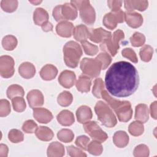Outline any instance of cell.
I'll return each instance as SVG.
<instances>
[{
    "label": "cell",
    "mask_w": 157,
    "mask_h": 157,
    "mask_svg": "<svg viewBox=\"0 0 157 157\" xmlns=\"http://www.w3.org/2000/svg\"><path fill=\"white\" fill-rule=\"evenodd\" d=\"M139 84L136 68L130 63L121 61L114 63L105 76V87L112 96L125 98L132 94Z\"/></svg>",
    "instance_id": "6da1fadb"
},
{
    "label": "cell",
    "mask_w": 157,
    "mask_h": 157,
    "mask_svg": "<svg viewBox=\"0 0 157 157\" xmlns=\"http://www.w3.org/2000/svg\"><path fill=\"white\" fill-rule=\"evenodd\" d=\"M63 54L66 65L71 68H75L82 55V50L77 42L71 40L64 45Z\"/></svg>",
    "instance_id": "7a4b0ae2"
},
{
    "label": "cell",
    "mask_w": 157,
    "mask_h": 157,
    "mask_svg": "<svg viewBox=\"0 0 157 157\" xmlns=\"http://www.w3.org/2000/svg\"><path fill=\"white\" fill-rule=\"evenodd\" d=\"M98 119L101 123L108 128H112L117 123V120L109 106L102 101H98L94 107Z\"/></svg>",
    "instance_id": "3957f363"
},
{
    "label": "cell",
    "mask_w": 157,
    "mask_h": 157,
    "mask_svg": "<svg viewBox=\"0 0 157 157\" xmlns=\"http://www.w3.org/2000/svg\"><path fill=\"white\" fill-rule=\"evenodd\" d=\"M70 3L80 11V17L85 23L92 25L96 20V12L90 1H71Z\"/></svg>",
    "instance_id": "277c9868"
},
{
    "label": "cell",
    "mask_w": 157,
    "mask_h": 157,
    "mask_svg": "<svg viewBox=\"0 0 157 157\" xmlns=\"http://www.w3.org/2000/svg\"><path fill=\"white\" fill-rule=\"evenodd\" d=\"M124 37V34L123 31L121 29H117L109 38L101 43L99 46L100 49L104 52L110 54L111 56H114L120 48V41L123 39Z\"/></svg>",
    "instance_id": "5b68a950"
},
{
    "label": "cell",
    "mask_w": 157,
    "mask_h": 157,
    "mask_svg": "<svg viewBox=\"0 0 157 157\" xmlns=\"http://www.w3.org/2000/svg\"><path fill=\"white\" fill-rule=\"evenodd\" d=\"M80 69L85 74L90 78L98 77L102 69V64L96 58H84L80 62Z\"/></svg>",
    "instance_id": "8992f818"
},
{
    "label": "cell",
    "mask_w": 157,
    "mask_h": 157,
    "mask_svg": "<svg viewBox=\"0 0 157 157\" xmlns=\"http://www.w3.org/2000/svg\"><path fill=\"white\" fill-rule=\"evenodd\" d=\"M85 131L90 135L93 140L98 141L101 143L105 142L107 138V134L100 128L96 121H88L83 124Z\"/></svg>",
    "instance_id": "52a82bcc"
},
{
    "label": "cell",
    "mask_w": 157,
    "mask_h": 157,
    "mask_svg": "<svg viewBox=\"0 0 157 157\" xmlns=\"http://www.w3.org/2000/svg\"><path fill=\"white\" fill-rule=\"evenodd\" d=\"M124 20V12L122 10L107 13L103 18V24L108 29H115L118 23H123Z\"/></svg>",
    "instance_id": "ba28073f"
},
{
    "label": "cell",
    "mask_w": 157,
    "mask_h": 157,
    "mask_svg": "<svg viewBox=\"0 0 157 157\" xmlns=\"http://www.w3.org/2000/svg\"><path fill=\"white\" fill-rule=\"evenodd\" d=\"M15 61L12 57L9 55H2L0 57V74L1 77L7 78L12 77L15 72Z\"/></svg>",
    "instance_id": "9c48e42d"
},
{
    "label": "cell",
    "mask_w": 157,
    "mask_h": 157,
    "mask_svg": "<svg viewBox=\"0 0 157 157\" xmlns=\"http://www.w3.org/2000/svg\"><path fill=\"white\" fill-rule=\"evenodd\" d=\"M118 119L121 122L129 121L132 115V109L129 101H122L121 103L114 109Z\"/></svg>",
    "instance_id": "30bf717a"
},
{
    "label": "cell",
    "mask_w": 157,
    "mask_h": 157,
    "mask_svg": "<svg viewBox=\"0 0 157 157\" xmlns=\"http://www.w3.org/2000/svg\"><path fill=\"white\" fill-rule=\"evenodd\" d=\"M26 98L29 107L32 109L40 107L44 102V95L39 90H31L28 93Z\"/></svg>",
    "instance_id": "8fae6325"
},
{
    "label": "cell",
    "mask_w": 157,
    "mask_h": 157,
    "mask_svg": "<svg viewBox=\"0 0 157 157\" xmlns=\"http://www.w3.org/2000/svg\"><path fill=\"white\" fill-rule=\"evenodd\" d=\"M76 81V75L73 71L64 70L61 72L58 77L59 84L66 88H70L74 85Z\"/></svg>",
    "instance_id": "7c38bea8"
},
{
    "label": "cell",
    "mask_w": 157,
    "mask_h": 157,
    "mask_svg": "<svg viewBox=\"0 0 157 157\" xmlns=\"http://www.w3.org/2000/svg\"><path fill=\"white\" fill-rule=\"evenodd\" d=\"M112 35L111 32L106 31L102 28L91 29L90 30V39L95 43H102Z\"/></svg>",
    "instance_id": "4fadbf2b"
},
{
    "label": "cell",
    "mask_w": 157,
    "mask_h": 157,
    "mask_svg": "<svg viewBox=\"0 0 157 157\" xmlns=\"http://www.w3.org/2000/svg\"><path fill=\"white\" fill-rule=\"evenodd\" d=\"M33 109L34 118L40 123H48L53 119L52 112L45 108L36 107Z\"/></svg>",
    "instance_id": "5bb4252c"
},
{
    "label": "cell",
    "mask_w": 157,
    "mask_h": 157,
    "mask_svg": "<svg viewBox=\"0 0 157 157\" xmlns=\"http://www.w3.org/2000/svg\"><path fill=\"white\" fill-rule=\"evenodd\" d=\"M124 20L130 27L137 28L142 25L143 17L136 12L126 11L124 12Z\"/></svg>",
    "instance_id": "9a60e30c"
},
{
    "label": "cell",
    "mask_w": 157,
    "mask_h": 157,
    "mask_svg": "<svg viewBox=\"0 0 157 157\" xmlns=\"http://www.w3.org/2000/svg\"><path fill=\"white\" fill-rule=\"evenodd\" d=\"M74 29V25L71 22L67 21H62L56 26V31L57 34L64 37H70Z\"/></svg>",
    "instance_id": "2e32d148"
},
{
    "label": "cell",
    "mask_w": 157,
    "mask_h": 157,
    "mask_svg": "<svg viewBox=\"0 0 157 157\" xmlns=\"http://www.w3.org/2000/svg\"><path fill=\"white\" fill-rule=\"evenodd\" d=\"M77 121L80 123L84 124L91 120L93 117L91 109L87 105H82L76 111Z\"/></svg>",
    "instance_id": "e0dca14e"
},
{
    "label": "cell",
    "mask_w": 157,
    "mask_h": 157,
    "mask_svg": "<svg viewBox=\"0 0 157 157\" xmlns=\"http://www.w3.org/2000/svg\"><path fill=\"white\" fill-rule=\"evenodd\" d=\"M77 10L69 2L64 3L61 6V15L64 21L74 20L77 17Z\"/></svg>",
    "instance_id": "ac0fdd59"
},
{
    "label": "cell",
    "mask_w": 157,
    "mask_h": 157,
    "mask_svg": "<svg viewBox=\"0 0 157 157\" xmlns=\"http://www.w3.org/2000/svg\"><path fill=\"white\" fill-rule=\"evenodd\" d=\"M20 75L26 79H29L33 77L36 74V68L33 64L29 62H24L21 63L18 67Z\"/></svg>",
    "instance_id": "d6986e66"
},
{
    "label": "cell",
    "mask_w": 157,
    "mask_h": 157,
    "mask_svg": "<svg viewBox=\"0 0 157 157\" xmlns=\"http://www.w3.org/2000/svg\"><path fill=\"white\" fill-rule=\"evenodd\" d=\"M39 74L43 80H51L57 75L58 69L54 65L47 64L42 67Z\"/></svg>",
    "instance_id": "ffe728a7"
},
{
    "label": "cell",
    "mask_w": 157,
    "mask_h": 157,
    "mask_svg": "<svg viewBox=\"0 0 157 157\" xmlns=\"http://www.w3.org/2000/svg\"><path fill=\"white\" fill-rule=\"evenodd\" d=\"M72 34L77 41L82 42L89 38L90 30H88L85 25H80L74 28Z\"/></svg>",
    "instance_id": "44dd1931"
},
{
    "label": "cell",
    "mask_w": 157,
    "mask_h": 157,
    "mask_svg": "<svg viewBox=\"0 0 157 157\" xmlns=\"http://www.w3.org/2000/svg\"><path fill=\"white\" fill-rule=\"evenodd\" d=\"M56 119L59 124L64 126H71L75 121L73 113L68 110H62L58 114Z\"/></svg>",
    "instance_id": "7402d4cb"
},
{
    "label": "cell",
    "mask_w": 157,
    "mask_h": 157,
    "mask_svg": "<svg viewBox=\"0 0 157 157\" xmlns=\"http://www.w3.org/2000/svg\"><path fill=\"white\" fill-rule=\"evenodd\" d=\"M124 8L127 11L131 12L134 10L144 11L148 6L147 1H124Z\"/></svg>",
    "instance_id": "603a6c76"
},
{
    "label": "cell",
    "mask_w": 157,
    "mask_h": 157,
    "mask_svg": "<svg viewBox=\"0 0 157 157\" xmlns=\"http://www.w3.org/2000/svg\"><path fill=\"white\" fill-rule=\"evenodd\" d=\"M149 118L148 107L145 104H139L136 107L135 119L142 123L147 122Z\"/></svg>",
    "instance_id": "cb8c5ba5"
},
{
    "label": "cell",
    "mask_w": 157,
    "mask_h": 157,
    "mask_svg": "<svg viewBox=\"0 0 157 157\" xmlns=\"http://www.w3.org/2000/svg\"><path fill=\"white\" fill-rule=\"evenodd\" d=\"M75 85L78 91L82 93L88 92L91 85V78L85 74H82L79 76Z\"/></svg>",
    "instance_id": "d4e9b609"
},
{
    "label": "cell",
    "mask_w": 157,
    "mask_h": 157,
    "mask_svg": "<svg viewBox=\"0 0 157 157\" xmlns=\"http://www.w3.org/2000/svg\"><path fill=\"white\" fill-rule=\"evenodd\" d=\"M114 144L118 148L125 147L129 142V136L124 131H118L115 132L113 137Z\"/></svg>",
    "instance_id": "484cf974"
},
{
    "label": "cell",
    "mask_w": 157,
    "mask_h": 157,
    "mask_svg": "<svg viewBox=\"0 0 157 157\" xmlns=\"http://www.w3.org/2000/svg\"><path fill=\"white\" fill-rule=\"evenodd\" d=\"M49 18L48 12L42 7L37 8L33 13V20L36 25L41 26Z\"/></svg>",
    "instance_id": "4316f807"
},
{
    "label": "cell",
    "mask_w": 157,
    "mask_h": 157,
    "mask_svg": "<svg viewBox=\"0 0 157 157\" xmlns=\"http://www.w3.org/2000/svg\"><path fill=\"white\" fill-rule=\"evenodd\" d=\"M35 134L36 137L42 141H50L54 136L52 130L47 126H39L37 128Z\"/></svg>",
    "instance_id": "83f0119b"
},
{
    "label": "cell",
    "mask_w": 157,
    "mask_h": 157,
    "mask_svg": "<svg viewBox=\"0 0 157 157\" xmlns=\"http://www.w3.org/2000/svg\"><path fill=\"white\" fill-rule=\"evenodd\" d=\"M64 155V148L63 144L58 142L51 143L47 148L48 156H63Z\"/></svg>",
    "instance_id": "f1b7e54d"
},
{
    "label": "cell",
    "mask_w": 157,
    "mask_h": 157,
    "mask_svg": "<svg viewBox=\"0 0 157 157\" xmlns=\"http://www.w3.org/2000/svg\"><path fill=\"white\" fill-rule=\"evenodd\" d=\"M7 96L12 99L15 97L20 96L23 97L25 94V91L23 87L19 85L13 84L10 85L6 91Z\"/></svg>",
    "instance_id": "f546056e"
},
{
    "label": "cell",
    "mask_w": 157,
    "mask_h": 157,
    "mask_svg": "<svg viewBox=\"0 0 157 157\" xmlns=\"http://www.w3.org/2000/svg\"><path fill=\"white\" fill-rule=\"evenodd\" d=\"M18 41L13 35H7L4 36L2 40V45L3 48L8 51L13 50L17 45Z\"/></svg>",
    "instance_id": "4dcf8cb0"
},
{
    "label": "cell",
    "mask_w": 157,
    "mask_h": 157,
    "mask_svg": "<svg viewBox=\"0 0 157 157\" xmlns=\"http://www.w3.org/2000/svg\"><path fill=\"white\" fill-rule=\"evenodd\" d=\"M73 97L72 94L67 91H64L61 92L58 96L57 101L59 105L63 107H67L72 103Z\"/></svg>",
    "instance_id": "1f68e13d"
},
{
    "label": "cell",
    "mask_w": 157,
    "mask_h": 157,
    "mask_svg": "<svg viewBox=\"0 0 157 157\" xmlns=\"http://www.w3.org/2000/svg\"><path fill=\"white\" fill-rule=\"evenodd\" d=\"M128 131L132 136H139L143 134L144 131V126L142 123L139 121H135L129 125Z\"/></svg>",
    "instance_id": "d6a6232c"
},
{
    "label": "cell",
    "mask_w": 157,
    "mask_h": 157,
    "mask_svg": "<svg viewBox=\"0 0 157 157\" xmlns=\"http://www.w3.org/2000/svg\"><path fill=\"white\" fill-rule=\"evenodd\" d=\"M58 139L64 143H69L72 141L74 137V134L69 129H62L57 134Z\"/></svg>",
    "instance_id": "836d02e7"
},
{
    "label": "cell",
    "mask_w": 157,
    "mask_h": 157,
    "mask_svg": "<svg viewBox=\"0 0 157 157\" xmlns=\"http://www.w3.org/2000/svg\"><path fill=\"white\" fill-rule=\"evenodd\" d=\"M153 53V48L149 45H144L140 50L139 55L142 61L148 62L151 60Z\"/></svg>",
    "instance_id": "e575fe53"
},
{
    "label": "cell",
    "mask_w": 157,
    "mask_h": 157,
    "mask_svg": "<svg viewBox=\"0 0 157 157\" xmlns=\"http://www.w3.org/2000/svg\"><path fill=\"white\" fill-rule=\"evenodd\" d=\"M12 104L13 110L17 112H23L26 107V104L24 98L20 96L15 97L12 99Z\"/></svg>",
    "instance_id": "d590c367"
},
{
    "label": "cell",
    "mask_w": 157,
    "mask_h": 157,
    "mask_svg": "<svg viewBox=\"0 0 157 157\" xmlns=\"http://www.w3.org/2000/svg\"><path fill=\"white\" fill-rule=\"evenodd\" d=\"M18 1L17 0H2L1 7L6 12H13L16 10L18 7Z\"/></svg>",
    "instance_id": "8d00e7d4"
},
{
    "label": "cell",
    "mask_w": 157,
    "mask_h": 157,
    "mask_svg": "<svg viewBox=\"0 0 157 157\" xmlns=\"http://www.w3.org/2000/svg\"><path fill=\"white\" fill-rule=\"evenodd\" d=\"M130 42L133 47H140L144 44L145 42V37L143 34L139 32H135L130 37Z\"/></svg>",
    "instance_id": "74e56055"
},
{
    "label": "cell",
    "mask_w": 157,
    "mask_h": 157,
    "mask_svg": "<svg viewBox=\"0 0 157 157\" xmlns=\"http://www.w3.org/2000/svg\"><path fill=\"white\" fill-rule=\"evenodd\" d=\"M87 150L91 155H100L103 151V148L101 142L96 140H93L89 143Z\"/></svg>",
    "instance_id": "f35d334b"
},
{
    "label": "cell",
    "mask_w": 157,
    "mask_h": 157,
    "mask_svg": "<svg viewBox=\"0 0 157 157\" xmlns=\"http://www.w3.org/2000/svg\"><path fill=\"white\" fill-rule=\"evenodd\" d=\"M104 90V83L101 78H97L94 82V85L93 87V94L99 99L101 98V92Z\"/></svg>",
    "instance_id": "ab89813d"
},
{
    "label": "cell",
    "mask_w": 157,
    "mask_h": 157,
    "mask_svg": "<svg viewBox=\"0 0 157 157\" xmlns=\"http://www.w3.org/2000/svg\"><path fill=\"white\" fill-rule=\"evenodd\" d=\"M82 46L84 50V52L86 55L90 56H93L97 54L99 51L98 47L96 45H93L90 42L85 40L81 42Z\"/></svg>",
    "instance_id": "60d3db41"
},
{
    "label": "cell",
    "mask_w": 157,
    "mask_h": 157,
    "mask_svg": "<svg viewBox=\"0 0 157 157\" xmlns=\"http://www.w3.org/2000/svg\"><path fill=\"white\" fill-rule=\"evenodd\" d=\"M8 138L12 143H18L23 140L24 136L20 130L13 129L9 131L8 134Z\"/></svg>",
    "instance_id": "b9f144b4"
},
{
    "label": "cell",
    "mask_w": 157,
    "mask_h": 157,
    "mask_svg": "<svg viewBox=\"0 0 157 157\" xmlns=\"http://www.w3.org/2000/svg\"><path fill=\"white\" fill-rule=\"evenodd\" d=\"M96 58L101 63L102 69L103 70L105 69L110 65L112 61V58L110 55L104 52L100 53Z\"/></svg>",
    "instance_id": "7bdbcfd3"
},
{
    "label": "cell",
    "mask_w": 157,
    "mask_h": 157,
    "mask_svg": "<svg viewBox=\"0 0 157 157\" xmlns=\"http://www.w3.org/2000/svg\"><path fill=\"white\" fill-rule=\"evenodd\" d=\"M11 111L10 104L7 99H2L0 101V116L1 117L7 116Z\"/></svg>",
    "instance_id": "ee69618b"
},
{
    "label": "cell",
    "mask_w": 157,
    "mask_h": 157,
    "mask_svg": "<svg viewBox=\"0 0 157 157\" xmlns=\"http://www.w3.org/2000/svg\"><path fill=\"white\" fill-rule=\"evenodd\" d=\"M37 128V124L32 120H26L22 126V129L26 133H34Z\"/></svg>",
    "instance_id": "f6af8a7d"
},
{
    "label": "cell",
    "mask_w": 157,
    "mask_h": 157,
    "mask_svg": "<svg viewBox=\"0 0 157 157\" xmlns=\"http://www.w3.org/2000/svg\"><path fill=\"white\" fill-rule=\"evenodd\" d=\"M149 155V149L144 144H140L136 147L134 150V156H148Z\"/></svg>",
    "instance_id": "bcb514c9"
},
{
    "label": "cell",
    "mask_w": 157,
    "mask_h": 157,
    "mask_svg": "<svg viewBox=\"0 0 157 157\" xmlns=\"http://www.w3.org/2000/svg\"><path fill=\"white\" fill-rule=\"evenodd\" d=\"M75 143L78 147L83 150H87L88 145L90 143V138L86 136H80L77 137Z\"/></svg>",
    "instance_id": "7dc6e473"
},
{
    "label": "cell",
    "mask_w": 157,
    "mask_h": 157,
    "mask_svg": "<svg viewBox=\"0 0 157 157\" xmlns=\"http://www.w3.org/2000/svg\"><path fill=\"white\" fill-rule=\"evenodd\" d=\"M121 53L123 57L129 59L132 62L134 63H137L138 62V59L135 52L131 48H124L121 51Z\"/></svg>",
    "instance_id": "c3c4849f"
},
{
    "label": "cell",
    "mask_w": 157,
    "mask_h": 157,
    "mask_svg": "<svg viewBox=\"0 0 157 157\" xmlns=\"http://www.w3.org/2000/svg\"><path fill=\"white\" fill-rule=\"evenodd\" d=\"M66 149L68 152V155L71 156H86L85 153L74 145L67 146L66 147Z\"/></svg>",
    "instance_id": "681fc988"
},
{
    "label": "cell",
    "mask_w": 157,
    "mask_h": 157,
    "mask_svg": "<svg viewBox=\"0 0 157 157\" xmlns=\"http://www.w3.org/2000/svg\"><path fill=\"white\" fill-rule=\"evenodd\" d=\"M61 6L62 4L58 5L55 7L53 10L52 15L53 18L56 21H64L63 17L61 15Z\"/></svg>",
    "instance_id": "f907efd6"
},
{
    "label": "cell",
    "mask_w": 157,
    "mask_h": 157,
    "mask_svg": "<svg viewBox=\"0 0 157 157\" xmlns=\"http://www.w3.org/2000/svg\"><path fill=\"white\" fill-rule=\"evenodd\" d=\"M123 1H108L107 4L112 12H116L120 10Z\"/></svg>",
    "instance_id": "816d5d0a"
},
{
    "label": "cell",
    "mask_w": 157,
    "mask_h": 157,
    "mask_svg": "<svg viewBox=\"0 0 157 157\" xmlns=\"http://www.w3.org/2000/svg\"><path fill=\"white\" fill-rule=\"evenodd\" d=\"M41 28L44 31L48 32V31H52L53 30V26L52 24V23L47 21L41 25Z\"/></svg>",
    "instance_id": "f5cc1de1"
},
{
    "label": "cell",
    "mask_w": 157,
    "mask_h": 157,
    "mask_svg": "<svg viewBox=\"0 0 157 157\" xmlns=\"http://www.w3.org/2000/svg\"><path fill=\"white\" fill-rule=\"evenodd\" d=\"M8 147L6 145L1 144L0 145V156L6 157L7 156L8 153Z\"/></svg>",
    "instance_id": "db71d44e"
},
{
    "label": "cell",
    "mask_w": 157,
    "mask_h": 157,
    "mask_svg": "<svg viewBox=\"0 0 157 157\" xmlns=\"http://www.w3.org/2000/svg\"><path fill=\"white\" fill-rule=\"evenodd\" d=\"M150 114L152 118L156 119V101H154L150 105Z\"/></svg>",
    "instance_id": "11a10c76"
},
{
    "label": "cell",
    "mask_w": 157,
    "mask_h": 157,
    "mask_svg": "<svg viewBox=\"0 0 157 157\" xmlns=\"http://www.w3.org/2000/svg\"><path fill=\"white\" fill-rule=\"evenodd\" d=\"M29 2L32 3L34 5H38L42 2V1H29Z\"/></svg>",
    "instance_id": "9f6ffc18"
}]
</instances>
